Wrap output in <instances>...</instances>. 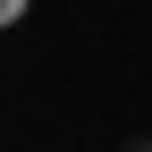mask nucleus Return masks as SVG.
<instances>
[{
  "instance_id": "f257e3e1",
  "label": "nucleus",
  "mask_w": 152,
  "mask_h": 152,
  "mask_svg": "<svg viewBox=\"0 0 152 152\" xmlns=\"http://www.w3.org/2000/svg\"><path fill=\"white\" fill-rule=\"evenodd\" d=\"M34 9V0H0V26H17V17H26Z\"/></svg>"
}]
</instances>
